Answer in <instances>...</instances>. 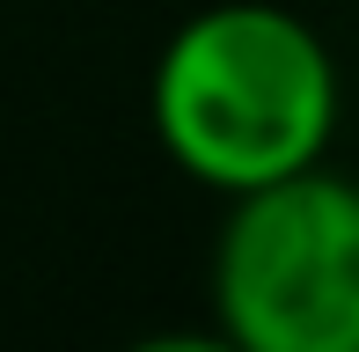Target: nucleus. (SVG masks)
<instances>
[{
	"instance_id": "f257e3e1",
	"label": "nucleus",
	"mask_w": 359,
	"mask_h": 352,
	"mask_svg": "<svg viewBox=\"0 0 359 352\" xmlns=\"http://www.w3.org/2000/svg\"><path fill=\"white\" fill-rule=\"evenodd\" d=\"M147 125L198 191L242 198L330 162L345 74L308 15L279 0H213L184 15L147 74Z\"/></svg>"
},
{
	"instance_id": "f03ea898",
	"label": "nucleus",
	"mask_w": 359,
	"mask_h": 352,
	"mask_svg": "<svg viewBox=\"0 0 359 352\" xmlns=\"http://www.w3.org/2000/svg\"><path fill=\"white\" fill-rule=\"evenodd\" d=\"M205 294L242 352H359V176L316 162L227 198Z\"/></svg>"
},
{
	"instance_id": "7ed1b4c3",
	"label": "nucleus",
	"mask_w": 359,
	"mask_h": 352,
	"mask_svg": "<svg viewBox=\"0 0 359 352\" xmlns=\"http://www.w3.org/2000/svg\"><path fill=\"white\" fill-rule=\"evenodd\" d=\"M118 352H242V345H227L220 330L205 323V330H147V338L118 345Z\"/></svg>"
}]
</instances>
